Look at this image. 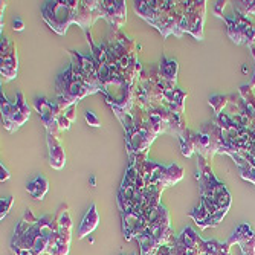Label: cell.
<instances>
[{"label":"cell","mask_w":255,"mask_h":255,"mask_svg":"<svg viewBox=\"0 0 255 255\" xmlns=\"http://www.w3.org/2000/svg\"><path fill=\"white\" fill-rule=\"evenodd\" d=\"M199 240L200 237L193 228L183 229L179 236H173V239L165 245L167 255H200Z\"/></svg>","instance_id":"16"},{"label":"cell","mask_w":255,"mask_h":255,"mask_svg":"<svg viewBox=\"0 0 255 255\" xmlns=\"http://www.w3.org/2000/svg\"><path fill=\"white\" fill-rule=\"evenodd\" d=\"M226 243L229 246L237 243L242 248L243 255H255V234L252 233L248 223H242L240 226H237L234 234L226 240Z\"/></svg>","instance_id":"19"},{"label":"cell","mask_w":255,"mask_h":255,"mask_svg":"<svg viewBox=\"0 0 255 255\" xmlns=\"http://www.w3.org/2000/svg\"><path fill=\"white\" fill-rule=\"evenodd\" d=\"M26 191L28 194L35 199V200H43V197L46 196V193L49 191V182L44 176L38 174L35 176L28 185H26Z\"/></svg>","instance_id":"22"},{"label":"cell","mask_w":255,"mask_h":255,"mask_svg":"<svg viewBox=\"0 0 255 255\" xmlns=\"http://www.w3.org/2000/svg\"><path fill=\"white\" fill-rule=\"evenodd\" d=\"M173 231L170 226V214L164 206L156 220L137 237L141 255H154L160 246L167 245L173 239Z\"/></svg>","instance_id":"10"},{"label":"cell","mask_w":255,"mask_h":255,"mask_svg":"<svg viewBox=\"0 0 255 255\" xmlns=\"http://www.w3.org/2000/svg\"><path fill=\"white\" fill-rule=\"evenodd\" d=\"M84 118H86V123L89 124V126H92V127H100L101 126V123H100V120L97 118V115L94 113V112H86V115H84Z\"/></svg>","instance_id":"28"},{"label":"cell","mask_w":255,"mask_h":255,"mask_svg":"<svg viewBox=\"0 0 255 255\" xmlns=\"http://www.w3.org/2000/svg\"><path fill=\"white\" fill-rule=\"evenodd\" d=\"M17 52H15V44L5 35H2V81H11L17 77Z\"/></svg>","instance_id":"17"},{"label":"cell","mask_w":255,"mask_h":255,"mask_svg":"<svg viewBox=\"0 0 255 255\" xmlns=\"http://www.w3.org/2000/svg\"><path fill=\"white\" fill-rule=\"evenodd\" d=\"M57 237L48 255H67L69 246H71V236H72V220L69 216L67 206L63 205L57 214Z\"/></svg>","instance_id":"14"},{"label":"cell","mask_w":255,"mask_h":255,"mask_svg":"<svg viewBox=\"0 0 255 255\" xmlns=\"http://www.w3.org/2000/svg\"><path fill=\"white\" fill-rule=\"evenodd\" d=\"M12 26H14L15 31H21L23 28H25V25H23V21H21L18 17H15V18L12 20Z\"/></svg>","instance_id":"30"},{"label":"cell","mask_w":255,"mask_h":255,"mask_svg":"<svg viewBox=\"0 0 255 255\" xmlns=\"http://www.w3.org/2000/svg\"><path fill=\"white\" fill-rule=\"evenodd\" d=\"M134 11L147 23L154 26L162 38L174 34L182 37V25L187 11V2H174V0H136L133 2Z\"/></svg>","instance_id":"8"},{"label":"cell","mask_w":255,"mask_h":255,"mask_svg":"<svg viewBox=\"0 0 255 255\" xmlns=\"http://www.w3.org/2000/svg\"><path fill=\"white\" fill-rule=\"evenodd\" d=\"M69 54L72 57V63L55 81V101L63 110L77 106L87 95L103 92L97 61L92 54L83 55L77 51H69Z\"/></svg>","instance_id":"2"},{"label":"cell","mask_w":255,"mask_h":255,"mask_svg":"<svg viewBox=\"0 0 255 255\" xmlns=\"http://www.w3.org/2000/svg\"><path fill=\"white\" fill-rule=\"evenodd\" d=\"M98 222H100V216H98V211H97V203H92L89 211L86 213L83 222H81V226H80V231H78V239H84L86 236H89L92 231H94L97 226H98Z\"/></svg>","instance_id":"21"},{"label":"cell","mask_w":255,"mask_h":255,"mask_svg":"<svg viewBox=\"0 0 255 255\" xmlns=\"http://www.w3.org/2000/svg\"><path fill=\"white\" fill-rule=\"evenodd\" d=\"M0 173H2V174H0V180H2V182H5V180L9 179V171L6 170V167L3 164L0 165Z\"/></svg>","instance_id":"29"},{"label":"cell","mask_w":255,"mask_h":255,"mask_svg":"<svg viewBox=\"0 0 255 255\" xmlns=\"http://www.w3.org/2000/svg\"><path fill=\"white\" fill-rule=\"evenodd\" d=\"M234 9L243 15L255 17V2H234Z\"/></svg>","instance_id":"26"},{"label":"cell","mask_w":255,"mask_h":255,"mask_svg":"<svg viewBox=\"0 0 255 255\" xmlns=\"http://www.w3.org/2000/svg\"><path fill=\"white\" fill-rule=\"evenodd\" d=\"M188 92L177 89V84L168 83L159 72V66H150L144 69L141 80L136 86L134 104L142 109H160L165 107L183 115V104Z\"/></svg>","instance_id":"5"},{"label":"cell","mask_w":255,"mask_h":255,"mask_svg":"<svg viewBox=\"0 0 255 255\" xmlns=\"http://www.w3.org/2000/svg\"><path fill=\"white\" fill-rule=\"evenodd\" d=\"M103 17L113 29H121L127 18V5L123 0H101Z\"/></svg>","instance_id":"18"},{"label":"cell","mask_w":255,"mask_h":255,"mask_svg":"<svg viewBox=\"0 0 255 255\" xmlns=\"http://www.w3.org/2000/svg\"><path fill=\"white\" fill-rule=\"evenodd\" d=\"M199 251L200 255H231L229 254V245L219 243L217 240H199Z\"/></svg>","instance_id":"23"},{"label":"cell","mask_w":255,"mask_h":255,"mask_svg":"<svg viewBox=\"0 0 255 255\" xmlns=\"http://www.w3.org/2000/svg\"><path fill=\"white\" fill-rule=\"evenodd\" d=\"M236 15L233 18L225 17L223 12L219 15L220 18H223L226 21V29H228V35L231 37L236 44H246L248 48L252 52V57L255 60V25L243 14H240L239 11H236Z\"/></svg>","instance_id":"12"},{"label":"cell","mask_w":255,"mask_h":255,"mask_svg":"<svg viewBox=\"0 0 255 255\" xmlns=\"http://www.w3.org/2000/svg\"><path fill=\"white\" fill-rule=\"evenodd\" d=\"M229 103V95H214L210 98V104L213 106L214 109V113L219 115L220 112H223V107Z\"/></svg>","instance_id":"25"},{"label":"cell","mask_w":255,"mask_h":255,"mask_svg":"<svg viewBox=\"0 0 255 255\" xmlns=\"http://www.w3.org/2000/svg\"><path fill=\"white\" fill-rule=\"evenodd\" d=\"M103 43L106 48L107 60L112 67L123 80H126L130 86L136 87L139 80H141L144 69L141 63L137 61L134 41L126 34H123L121 29L110 28L106 41Z\"/></svg>","instance_id":"9"},{"label":"cell","mask_w":255,"mask_h":255,"mask_svg":"<svg viewBox=\"0 0 255 255\" xmlns=\"http://www.w3.org/2000/svg\"><path fill=\"white\" fill-rule=\"evenodd\" d=\"M196 179L200 187V203L188 216L200 229L217 226L231 208V194L225 183L219 182L203 156H197Z\"/></svg>","instance_id":"3"},{"label":"cell","mask_w":255,"mask_h":255,"mask_svg":"<svg viewBox=\"0 0 255 255\" xmlns=\"http://www.w3.org/2000/svg\"><path fill=\"white\" fill-rule=\"evenodd\" d=\"M229 98L237 113L220 112L200 131L210 136L213 156H231L240 176L255 185V95L252 87L245 84Z\"/></svg>","instance_id":"1"},{"label":"cell","mask_w":255,"mask_h":255,"mask_svg":"<svg viewBox=\"0 0 255 255\" xmlns=\"http://www.w3.org/2000/svg\"><path fill=\"white\" fill-rule=\"evenodd\" d=\"M12 203H14V199H12L11 196L2 199V203H0V219H2V220H3V217H6V214L9 213Z\"/></svg>","instance_id":"27"},{"label":"cell","mask_w":255,"mask_h":255,"mask_svg":"<svg viewBox=\"0 0 255 255\" xmlns=\"http://www.w3.org/2000/svg\"><path fill=\"white\" fill-rule=\"evenodd\" d=\"M34 107L38 112V117H40L43 126L46 127V130H48V133L58 136V131H60V118H61V115L66 110H63L55 100L51 101V100L44 98V97L37 98L34 101Z\"/></svg>","instance_id":"15"},{"label":"cell","mask_w":255,"mask_h":255,"mask_svg":"<svg viewBox=\"0 0 255 255\" xmlns=\"http://www.w3.org/2000/svg\"><path fill=\"white\" fill-rule=\"evenodd\" d=\"M131 255H134V254H131Z\"/></svg>","instance_id":"31"},{"label":"cell","mask_w":255,"mask_h":255,"mask_svg":"<svg viewBox=\"0 0 255 255\" xmlns=\"http://www.w3.org/2000/svg\"><path fill=\"white\" fill-rule=\"evenodd\" d=\"M87 41L90 44L92 49V57L97 61L98 67V77L103 86V94L106 97V101L110 107H117L124 112H131L134 107V94H136V87L130 86L126 80H123L117 71L112 67V64L107 60L106 48L104 43L97 44L92 40L90 31L86 32Z\"/></svg>","instance_id":"7"},{"label":"cell","mask_w":255,"mask_h":255,"mask_svg":"<svg viewBox=\"0 0 255 255\" xmlns=\"http://www.w3.org/2000/svg\"><path fill=\"white\" fill-rule=\"evenodd\" d=\"M41 17L58 35H64L72 23H77L84 32H87L98 18H104L101 2L98 0H90V2L87 0L46 2L41 6Z\"/></svg>","instance_id":"6"},{"label":"cell","mask_w":255,"mask_h":255,"mask_svg":"<svg viewBox=\"0 0 255 255\" xmlns=\"http://www.w3.org/2000/svg\"><path fill=\"white\" fill-rule=\"evenodd\" d=\"M57 216L46 214L35 217L28 210L18 220L11 240L14 255H44L49 254L57 237Z\"/></svg>","instance_id":"4"},{"label":"cell","mask_w":255,"mask_h":255,"mask_svg":"<svg viewBox=\"0 0 255 255\" xmlns=\"http://www.w3.org/2000/svg\"><path fill=\"white\" fill-rule=\"evenodd\" d=\"M46 141H48V148H49V164H51V167L55 170H61L66 164V153H64L61 142L58 141V136L48 133Z\"/></svg>","instance_id":"20"},{"label":"cell","mask_w":255,"mask_h":255,"mask_svg":"<svg viewBox=\"0 0 255 255\" xmlns=\"http://www.w3.org/2000/svg\"><path fill=\"white\" fill-rule=\"evenodd\" d=\"M177 71H179V64L176 60H168L167 57H162L159 64V72L168 83L177 84Z\"/></svg>","instance_id":"24"},{"label":"cell","mask_w":255,"mask_h":255,"mask_svg":"<svg viewBox=\"0 0 255 255\" xmlns=\"http://www.w3.org/2000/svg\"><path fill=\"white\" fill-rule=\"evenodd\" d=\"M205 12H206V2L200 0H188L187 11L182 25V32L191 34L196 40H203V23H205Z\"/></svg>","instance_id":"13"},{"label":"cell","mask_w":255,"mask_h":255,"mask_svg":"<svg viewBox=\"0 0 255 255\" xmlns=\"http://www.w3.org/2000/svg\"><path fill=\"white\" fill-rule=\"evenodd\" d=\"M0 109H2V123L3 127L9 131L14 133L15 130H18L23 124H25L29 120V106L25 101V97H23V92H17L15 100L9 101L5 94L2 92L0 94Z\"/></svg>","instance_id":"11"}]
</instances>
